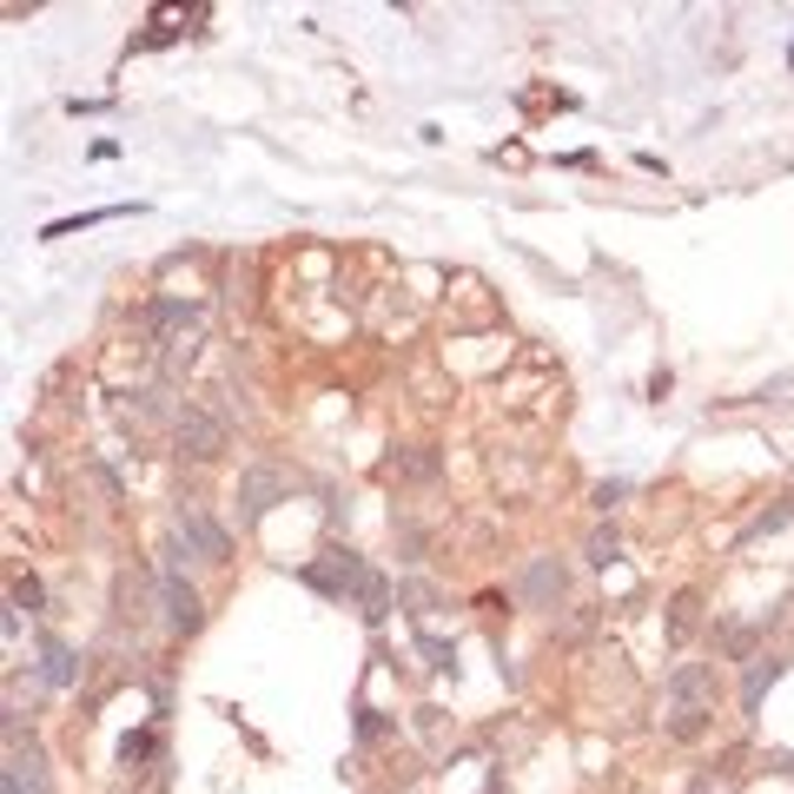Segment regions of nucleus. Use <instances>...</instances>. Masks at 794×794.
I'll list each match as a JSON object with an SVG mask.
<instances>
[{"label":"nucleus","mask_w":794,"mask_h":794,"mask_svg":"<svg viewBox=\"0 0 794 794\" xmlns=\"http://www.w3.org/2000/svg\"><path fill=\"white\" fill-rule=\"evenodd\" d=\"M219 451H225V424L205 417L199 404H186L179 411V457H219Z\"/></svg>","instance_id":"1"},{"label":"nucleus","mask_w":794,"mask_h":794,"mask_svg":"<svg viewBox=\"0 0 794 794\" xmlns=\"http://www.w3.org/2000/svg\"><path fill=\"white\" fill-rule=\"evenodd\" d=\"M179 537H186V543H192V550H199L205 563H225V557H232L225 530H219V523H212L205 510H192V504H179Z\"/></svg>","instance_id":"2"},{"label":"nucleus","mask_w":794,"mask_h":794,"mask_svg":"<svg viewBox=\"0 0 794 794\" xmlns=\"http://www.w3.org/2000/svg\"><path fill=\"white\" fill-rule=\"evenodd\" d=\"M523 596H530L537 610H557V596H563V563H557V557H537V563L523 570Z\"/></svg>","instance_id":"3"},{"label":"nucleus","mask_w":794,"mask_h":794,"mask_svg":"<svg viewBox=\"0 0 794 794\" xmlns=\"http://www.w3.org/2000/svg\"><path fill=\"white\" fill-rule=\"evenodd\" d=\"M159 596H166V623L172 629H199V596H192V583H179V570L159 576Z\"/></svg>","instance_id":"4"},{"label":"nucleus","mask_w":794,"mask_h":794,"mask_svg":"<svg viewBox=\"0 0 794 794\" xmlns=\"http://www.w3.org/2000/svg\"><path fill=\"white\" fill-rule=\"evenodd\" d=\"M278 490H285V477H272V470H252V477L239 484V504H245V517H265Z\"/></svg>","instance_id":"5"},{"label":"nucleus","mask_w":794,"mask_h":794,"mask_svg":"<svg viewBox=\"0 0 794 794\" xmlns=\"http://www.w3.org/2000/svg\"><path fill=\"white\" fill-rule=\"evenodd\" d=\"M73 676H80V669H73V649H66V643H40V682H46V689H66Z\"/></svg>","instance_id":"6"},{"label":"nucleus","mask_w":794,"mask_h":794,"mask_svg":"<svg viewBox=\"0 0 794 794\" xmlns=\"http://www.w3.org/2000/svg\"><path fill=\"white\" fill-rule=\"evenodd\" d=\"M669 696H676V702H702V696H716V669H676V676H669Z\"/></svg>","instance_id":"7"},{"label":"nucleus","mask_w":794,"mask_h":794,"mask_svg":"<svg viewBox=\"0 0 794 794\" xmlns=\"http://www.w3.org/2000/svg\"><path fill=\"white\" fill-rule=\"evenodd\" d=\"M775 676H782V663H762V669H749V689H742V702H749V709H762V689H769Z\"/></svg>","instance_id":"8"},{"label":"nucleus","mask_w":794,"mask_h":794,"mask_svg":"<svg viewBox=\"0 0 794 794\" xmlns=\"http://www.w3.org/2000/svg\"><path fill=\"white\" fill-rule=\"evenodd\" d=\"M794 517V497L788 504H782V510H769V517H762V523H755V530H749V543H755V537H769V530H782V523H788Z\"/></svg>","instance_id":"9"},{"label":"nucleus","mask_w":794,"mask_h":794,"mask_svg":"<svg viewBox=\"0 0 794 794\" xmlns=\"http://www.w3.org/2000/svg\"><path fill=\"white\" fill-rule=\"evenodd\" d=\"M610 557H616V530H596L590 537V563H610Z\"/></svg>","instance_id":"10"},{"label":"nucleus","mask_w":794,"mask_h":794,"mask_svg":"<svg viewBox=\"0 0 794 794\" xmlns=\"http://www.w3.org/2000/svg\"><path fill=\"white\" fill-rule=\"evenodd\" d=\"M689 623H696V596H682V603H676V636H689Z\"/></svg>","instance_id":"11"},{"label":"nucleus","mask_w":794,"mask_h":794,"mask_svg":"<svg viewBox=\"0 0 794 794\" xmlns=\"http://www.w3.org/2000/svg\"><path fill=\"white\" fill-rule=\"evenodd\" d=\"M424 656H431V669H451V649H444L437 636H424Z\"/></svg>","instance_id":"12"}]
</instances>
